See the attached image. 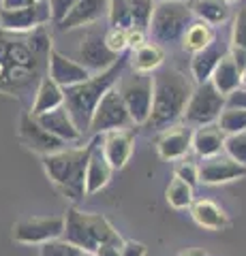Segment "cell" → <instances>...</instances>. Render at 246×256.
<instances>
[{
  "mask_svg": "<svg viewBox=\"0 0 246 256\" xmlns=\"http://www.w3.org/2000/svg\"><path fill=\"white\" fill-rule=\"evenodd\" d=\"M210 84L223 96H229L231 92H235L237 88H242V68L237 66L235 60L229 54L218 62V66L214 68Z\"/></svg>",
  "mask_w": 246,
  "mask_h": 256,
  "instance_id": "25",
  "label": "cell"
},
{
  "mask_svg": "<svg viewBox=\"0 0 246 256\" xmlns=\"http://www.w3.org/2000/svg\"><path fill=\"white\" fill-rule=\"evenodd\" d=\"M47 2H50V9H52V22L58 24L71 9H73V4L77 0H47Z\"/></svg>",
  "mask_w": 246,
  "mask_h": 256,
  "instance_id": "38",
  "label": "cell"
},
{
  "mask_svg": "<svg viewBox=\"0 0 246 256\" xmlns=\"http://www.w3.org/2000/svg\"><path fill=\"white\" fill-rule=\"evenodd\" d=\"M105 43L116 56H122L129 50V43H126V30L122 28H107L105 30Z\"/></svg>",
  "mask_w": 246,
  "mask_h": 256,
  "instance_id": "37",
  "label": "cell"
},
{
  "mask_svg": "<svg viewBox=\"0 0 246 256\" xmlns=\"http://www.w3.org/2000/svg\"><path fill=\"white\" fill-rule=\"evenodd\" d=\"M225 148V132L218 128V124H203L197 126L193 130V139H190V150L195 152L201 160L218 156Z\"/></svg>",
  "mask_w": 246,
  "mask_h": 256,
  "instance_id": "22",
  "label": "cell"
},
{
  "mask_svg": "<svg viewBox=\"0 0 246 256\" xmlns=\"http://www.w3.org/2000/svg\"><path fill=\"white\" fill-rule=\"evenodd\" d=\"M52 22V9L47 0H37L24 9L3 11L0 9V30L11 34H26Z\"/></svg>",
  "mask_w": 246,
  "mask_h": 256,
  "instance_id": "11",
  "label": "cell"
},
{
  "mask_svg": "<svg viewBox=\"0 0 246 256\" xmlns=\"http://www.w3.org/2000/svg\"><path fill=\"white\" fill-rule=\"evenodd\" d=\"M126 2H129V9H131L133 26L148 32V24L154 11V0H126Z\"/></svg>",
  "mask_w": 246,
  "mask_h": 256,
  "instance_id": "33",
  "label": "cell"
},
{
  "mask_svg": "<svg viewBox=\"0 0 246 256\" xmlns=\"http://www.w3.org/2000/svg\"><path fill=\"white\" fill-rule=\"evenodd\" d=\"M62 239H67L69 244L77 246L82 252L94 254V250L101 244H114V246H122L124 239L120 233L112 226L105 216L101 214H84L71 207L65 216V233Z\"/></svg>",
  "mask_w": 246,
  "mask_h": 256,
  "instance_id": "5",
  "label": "cell"
},
{
  "mask_svg": "<svg viewBox=\"0 0 246 256\" xmlns=\"http://www.w3.org/2000/svg\"><path fill=\"white\" fill-rule=\"evenodd\" d=\"M218 128L227 134H237V132H244L246 130V109L240 107H225L223 114L218 116L216 120Z\"/></svg>",
  "mask_w": 246,
  "mask_h": 256,
  "instance_id": "31",
  "label": "cell"
},
{
  "mask_svg": "<svg viewBox=\"0 0 246 256\" xmlns=\"http://www.w3.org/2000/svg\"><path fill=\"white\" fill-rule=\"evenodd\" d=\"M229 56L235 60L240 68L246 64V9H240L233 18L231 41H229Z\"/></svg>",
  "mask_w": 246,
  "mask_h": 256,
  "instance_id": "29",
  "label": "cell"
},
{
  "mask_svg": "<svg viewBox=\"0 0 246 256\" xmlns=\"http://www.w3.org/2000/svg\"><path fill=\"white\" fill-rule=\"evenodd\" d=\"M190 139H193V130L186 124L169 126L167 130H161V137L156 139V152L163 160H182L188 156L190 152Z\"/></svg>",
  "mask_w": 246,
  "mask_h": 256,
  "instance_id": "17",
  "label": "cell"
},
{
  "mask_svg": "<svg viewBox=\"0 0 246 256\" xmlns=\"http://www.w3.org/2000/svg\"><path fill=\"white\" fill-rule=\"evenodd\" d=\"M84 252L79 250L77 246L69 244L67 239H50V242H45L39 246V256H82Z\"/></svg>",
  "mask_w": 246,
  "mask_h": 256,
  "instance_id": "34",
  "label": "cell"
},
{
  "mask_svg": "<svg viewBox=\"0 0 246 256\" xmlns=\"http://www.w3.org/2000/svg\"><path fill=\"white\" fill-rule=\"evenodd\" d=\"M165 62V52L161 45L156 43H144L141 47L131 52V58H129V64L135 73H150L152 75L154 70H158L163 66Z\"/></svg>",
  "mask_w": 246,
  "mask_h": 256,
  "instance_id": "26",
  "label": "cell"
},
{
  "mask_svg": "<svg viewBox=\"0 0 246 256\" xmlns=\"http://www.w3.org/2000/svg\"><path fill=\"white\" fill-rule=\"evenodd\" d=\"M227 54H229V45L220 43L218 38H214L201 52L193 54V58H190V79H193V84L197 86V84L210 82L214 68L218 66V62L223 60Z\"/></svg>",
  "mask_w": 246,
  "mask_h": 256,
  "instance_id": "18",
  "label": "cell"
},
{
  "mask_svg": "<svg viewBox=\"0 0 246 256\" xmlns=\"http://www.w3.org/2000/svg\"><path fill=\"white\" fill-rule=\"evenodd\" d=\"M109 11V0H77L65 18H62L56 26L58 30H75V28H88L92 24L107 18Z\"/></svg>",
  "mask_w": 246,
  "mask_h": 256,
  "instance_id": "15",
  "label": "cell"
},
{
  "mask_svg": "<svg viewBox=\"0 0 246 256\" xmlns=\"http://www.w3.org/2000/svg\"><path fill=\"white\" fill-rule=\"evenodd\" d=\"M94 256H122V254H120V246L101 244L97 250H94Z\"/></svg>",
  "mask_w": 246,
  "mask_h": 256,
  "instance_id": "42",
  "label": "cell"
},
{
  "mask_svg": "<svg viewBox=\"0 0 246 256\" xmlns=\"http://www.w3.org/2000/svg\"><path fill=\"white\" fill-rule=\"evenodd\" d=\"M33 0H0V9L3 11H15V9H24L28 6Z\"/></svg>",
  "mask_w": 246,
  "mask_h": 256,
  "instance_id": "43",
  "label": "cell"
},
{
  "mask_svg": "<svg viewBox=\"0 0 246 256\" xmlns=\"http://www.w3.org/2000/svg\"><path fill=\"white\" fill-rule=\"evenodd\" d=\"M154 2H165V0H154ZM182 2H186V0H182Z\"/></svg>",
  "mask_w": 246,
  "mask_h": 256,
  "instance_id": "47",
  "label": "cell"
},
{
  "mask_svg": "<svg viewBox=\"0 0 246 256\" xmlns=\"http://www.w3.org/2000/svg\"><path fill=\"white\" fill-rule=\"evenodd\" d=\"M193 24V13L182 0L154 2L152 18L148 24V36L156 45H171L182 41L186 28Z\"/></svg>",
  "mask_w": 246,
  "mask_h": 256,
  "instance_id": "6",
  "label": "cell"
},
{
  "mask_svg": "<svg viewBox=\"0 0 246 256\" xmlns=\"http://www.w3.org/2000/svg\"><path fill=\"white\" fill-rule=\"evenodd\" d=\"M193 18L210 26H220L229 20V4L225 0H186Z\"/></svg>",
  "mask_w": 246,
  "mask_h": 256,
  "instance_id": "27",
  "label": "cell"
},
{
  "mask_svg": "<svg viewBox=\"0 0 246 256\" xmlns=\"http://www.w3.org/2000/svg\"><path fill=\"white\" fill-rule=\"evenodd\" d=\"M133 120L129 116L124 100L120 92L116 90V86L101 98V102L94 109V116L90 120L88 130L94 134H105L109 130H120V128H129Z\"/></svg>",
  "mask_w": 246,
  "mask_h": 256,
  "instance_id": "10",
  "label": "cell"
},
{
  "mask_svg": "<svg viewBox=\"0 0 246 256\" xmlns=\"http://www.w3.org/2000/svg\"><path fill=\"white\" fill-rule=\"evenodd\" d=\"M107 20H109V28H122V30L133 28L129 2L126 0H109Z\"/></svg>",
  "mask_w": 246,
  "mask_h": 256,
  "instance_id": "32",
  "label": "cell"
},
{
  "mask_svg": "<svg viewBox=\"0 0 246 256\" xmlns=\"http://www.w3.org/2000/svg\"><path fill=\"white\" fill-rule=\"evenodd\" d=\"M65 233V216L28 218L13 226V239L26 246H41L50 239H58Z\"/></svg>",
  "mask_w": 246,
  "mask_h": 256,
  "instance_id": "12",
  "label": "cell"
},
{
  "mask_svg": "<svg viewBox=\"0 0 246 256\" xmlns=\"http://www.w3.org/2000/svg\"><path fill=\"white\" fill-rule=\"evenodd\" d=\"M62 105H65V90H62L50 75H43L35 90V100H33V107H30L28 114L37 118L52 109H58Z\"/></svg>",
  "mask_w": 246,
  "mask_h": 256,
  "instance_id": "23",
  "label": "cell"
},
{
  "mask_svg": "<svg viewBox=\"0 0 246 256\" xmlns=\"http://www.w3.org/2000/svg\"><path fill=\"white\" fill-rule=\"evenodd\" d=\"M120 56H116L105 43V30L99 26H88L82 38V45L77 50V62L86 66L90 73H103L109 66H114Z\"/></svg>",
  "mask_w": 246,
  "mask_h": 256,
  "instance_id": "9",
  "label": "cell"
},
{
  "mask_svg": "<svg viewBox=\"0 0 246 256\" xmlns=\"http://www.w3.org/2000/svg\"><path fill=\"white\" fill-rule=\"evenodd\" d=\"M154 96H152V111L146 126L154 130H167L176 126L186 109V102L193 94V79L180 73L176 68H158L152 73Z\"/></svg>",
  "mask_w": 246,
  "mask_h": 256,
  "instance_id": "2",
  "label": "cell"
},
{
  "mask_svg": "<svg viewBox=\"0 0 246 256\" xmlns=\"http://www.w3.org/2000/svg\"><path fill=\"white\" fill-rule=\"evenodd\" d=\"M47 75L60 88L77 86L92 77V73L86 66H82L77 60L67 58L65 54H60L58 50H54V47L50 50V56H47Z\"/></svg>",
  "mask_w": 246,
  "mask_h": 256,
  "instance_id": "14",
  "label": "cell"
},
{
  "mask_svg": "<svg viewBox=\"0 0 246 256\" xmlns=\"http://www.w3.org/2000/svg\"><path fill=\"white\" fill-rule=\"evenodd\" d=\"M180 256H205V254L199 252V250H190V252H184V254H180Z\"/></svg>",
  "mask_w": 246,
  "mask_h": 256,
  "instance_id": "44",
  "label": "cell"
},
{
  "mask_svg": "<svg viewBox=\"0 0 246 256\" xmlns=\"http://www.w3.org/2000/svg\"><path fill=\"white\" fill-rule=\"evenodd\" d=\"M214 38H216V32H214L210 24L197 20L186 28L184 36H182V47L190 54H197V52H201L203 47H208Z\"/></svg>",
  "mask_w": 246,
  "mask_h": 256,
  "instance_id": "28",
  "label": "cell"
},
{
  "mask_svg": "<svg viewBox=\"0 0 246 256\" xmlns=\"http://www.w3.org/2000/svg\"><path fill=\"white\" fill-rule=\"evenodd\" d=\"M126 64H129V60L120 56L114 66H109L107 70H103V73H94L90 79H86V82L77 84V86L62 88V90H65V107L71 114V118H73L75 126L82 132L88 130L94 109H97L103 96L118 84V79H120Z\"/></svg>",
  "mask_w": 246,
  "mask_h": 256,
  "instance_id": "4",
  "label": "cell"
},
{
  "mask_svg": "<svg viewBox=\"0 0 246 256\" xmlns=\"http://www.w3.org/2000/svg\"><path fill=\"white\" fill-rule=\"evenodd\" d=\"M246 178V166L237 164L229 156H214L205 158L199 164V184L208 186H218V184H229L235 180Z\"/></svg>",
  "mask_w": 246,
  "mask_h": 256,
  "instance_id": "16",
  "label": "cell"
},
{
  "mask_svg": "<svg viewBox=\"0 0 246 256\" xmlns=\"http://www.w3.org/2000/svg\"><path fill=\"white\" fill-rule=\"evenodd\" d=\"M242 88H246V64H244V68H242Z\"/></svg>",
  "mask_w": 246,
  "mask_h": 256,
  "instance_id": "45",
  "label": "cell"
},
{
  "mask_svg": "<svg viewBox=\"0 0 246 256\" xmlns=\"http://www.w3.org/2000/svg\"><path fill=\"white\" fill-rule=\"evenodd\" d=\"M193 220L199 224L201 228L208 230H223L229 226V216L225 214V210L220 205H216L210 198H199V201H193V205L188 207Z\"/></svg>",
  "mask_w": 246,
  "mask_h": 256,
  "instance_id": "24",
  "label": "cell"
},
{
  "mask_svg": "<svg viewBox=\"0 0 246 256\" xmlns=\"http://www.w3.org/2000/svg\"><path fill=\"white\" fill-rule=\"evenodd\" d=\"M223 152L231 160H235L237 164L246 166V130L237 132V134H227Z\"/></svg>",
  "mask_w": 246,
  "mask_h": 256,
  "instance_id": "35",
  "label": "cell"
},
{
  "mask_svg": "<svg viewBox=\"0 0 246 256\" xmlns=\"http://www.w3.org/2000/svg\"><path fill=\"white\" fill-rule=\"evenodd\" d=\"M116 90L120 92L133 124L146 126L150 111H152V96H154L152 75L135 73V70L131 75H120V79L116 84Z\"/></svg>",
  "mask_w": 246,
  "mask_h": 256,
  "instance_id": "7",
  "label": "cell"
},
{
  "mask_svg": "<svg viewBox=\"0 0 246 256\" xmlns=\"http://www.w3.org/2000/svg\"><path fill=\"white\" fill-rule=\"evenodd\" d=\"M82 256H94V254H88V252H84V254H82Z\"/></svg>",
  "mask_w": 246,
  "mask_h": 256,
  "instance_id": "48",
  "label": "cell"
},
{
  "mask_svg": "<svg viewBox=\"0 0 246 256\" xmlns=\"http://www.w3.org/2000/svg\"><path fill=\"white\" fill-rule=\"evenodd\" d=\"M37 122L41 124L47 132H52L54 137L62 139L65 143H77V141H82V137H84V132L75 126L73 118H71V114L67 111L65 105L58 107V109L47 111V114L37 116Z\"/></svg>",
  "mask_w": 246,
  "mask_h": 256,
  "instance_id": "20",
  "label": "cell"
},
{
  "mask_svg": "<svg viewBox=\"0 0 246 256\" xmlns=\"http://www.w3.org/2000/svg\"><path fill=\"white\" fill-rule=\"evenodd\" d=\"M148 248L139 242H124L120 246V254L122 256H146Z\"/></svg>",
  "mask_w": 246,
  "mask_h": 256,
  "instance_id": "40",
  "label": "cell"
},
{
  "mask_svg": "<svg viewBox=\"0 0 246 256\" xmlns=\"http://www.w3.org/2000/svg\"><path fill=\"white\" fill-rule=\"evenodd\" d=\"M52 50L47 26L33 30L28 36H18L0 30V92L20 94L41 82L43 64Z\"/></svg>",
  "mask_w": 246,
  "mask_h": 256,
  "instance_id": "1",
  "label": "cell"
},
{
  "mask_svg": "<svg viewBox=\"0 0 246 256\" xmlns=\"http://www.w3.org/2000/svg\"><path fill=\"white\" fill-rule=\"evenodd\" d=\"M94 148L90 152V160H88V166H86V196L94 194V192L103 190L112 180V164L107 162V158L103 156V150H101V134H94Z\"/></svg>",
  "mask_w": 246,
  "mask_h": 256,
  "instance_id": "21",
  "label": "cell"
},
{
  "mask_svg": "<svg viewBox=\"0 0 246 256\" xmlns=\"http://www.w3.org/2000/svg\"><path fill=\"white\" fill-rule=\"evenodd\" d=\"M18 134H20V141L26 146L28 150L37 152L41 156H47V154H56V152L65 150L69 143H65L62 139L54 137L52 132H47L45 128L37 122L35 116H30L28 111L22 114L20 118V124H18Z\"/></svg>",
  "mask_w": 246,
  "mask_h": 256,
  "instance_id": "13",
  "label": "cell"
},
{
  "mask_svg": "<svg viewBox=\"0 0 246 256\" xmlns=\"http://www.w3.org/2000/svg\"><path fill=\"white\" fill-rule=\"evenodd\" d=\"M165 198H167V203L173 207V210H188L195 201L193 186H188L186 182H182L180 178L173 175V180L167 186V192H165Z\"/></svg>",
  "mask_w": 246,
  "mask_h": 256,
  "instance_id": "30",
  "label": "cell"
},
{
  "mask_svg": "<svg viewBox=\"0 0 246 256\" xmlns=\"http://www.w3.org/2000/svg\"><path fill=\"white\" fill-rule=\"evenodd\" d=\"M94 139L82 148H65L56 154L41 156L45 175L54 184V188L73 203L86 198V166L94 148Z\"/></svg>",
  "mask_w": 246,
  "mask_h": 256,
  "instance_id": "3",
  "label": "cell"
},
{
  "mask_svg": "<svg viewBox=\"0 0 246 256\" xmlns=\"http://www.w3.org/2000/svg\"><path fill=\"white\" fill-rule=\"evenodd\" d=\"M173 175L180 178L182 182H186L188 186L195 188L197 184H199V164H195V162H190V160L182 158L180 162L176 164V169H173Z\"/></svg>",
  "mask_w": 246,
  "mask_h": 256,
  "instance_id": "36",
  "label": "cell"
},
{
  "mask_svg": "<svg viewBox=\"0 0 246 256\" xmlns=\"http://www.w3.org/2000/svg\"><path fill=\"white\" fill-rule=\"evenodd\" d=\"M126 43H129V50H137L144 43H148V32L146 30H139V28H129L126 30Z\"/></svg>",
  "mask_w": 246,
  "mask_h": 256,
  "instance_id": "39",
  "label": "cell"
},
{
  "mask_svg": "<svg viewBox=\"0 0 246 256\" xmlns=\"http://www.w3.org/2000/svg\"><path fill=\"white\" fill-rule=\"evenodd\" d=\"M101 150L114 171L124 169L133 154V134L126 128L109 130L105 134H101Z\"/></svg>",
  "mask_w": 246,
  "mask_h": 256,
  "instance_id": "19",
  "label": "cell"
},
{
  "mask_svg": "<svg viewBox=\"0 0 246 256\" xmlns=\"http://www.w3.org/2000/svg\"><path fill=\"white\" fill-rule=\"evenodd\" d=\"M225 2H227V4H233V2H237V0H225Z\"/></svg>",
  "mask_w": 246,
  "mask_h": 256,
  "instance_id": "46",
  "label": "cell"
},
{
  "mask_svg": "<svg viewBox=\"0 0 246 256\" xmlns=\"http://www.w3.org/2000/svg\"><path fill=\"white\" fill-rule=\"evenodd\" d=\"M33 2H37V0H33Z\"/></svg>",
  "mask_w": 246,
  "mask_h": 256,
  "instance_id": "49",
  "label": "cell"
},
{
  "mask_svg": "<svg viewBox=\"0 0 246 256\" xmlns=\"http://www.w3.org/2000/svg\"><path fill=\"white\" fill-rule=\"evenodd\" d=\"M225 107H227V96L220 94L210 82L197 84L186 102L182 120H184L186 126H195V128L203 124H214Z\"/></svg>",
  "mask_w": 246,
  "mask_h": 256,
  "instance_id": "8",
  "label": "cell"
},
{
  "mask_svg": "<svg viewBox=\"0 0 246 256\" xmlns=\"http://www.w3.org/2000/svg\"><path fill=\"white\" fill-rule=\"evenodd\" d=\"M227 107L246 109V88H237L235 92H231L227 96Z\"/></svg>",
  "mask_w": 246,
  "mask_h": 256,
  "instance_id": "41",
  "label": "cell"
}]
</instances>
